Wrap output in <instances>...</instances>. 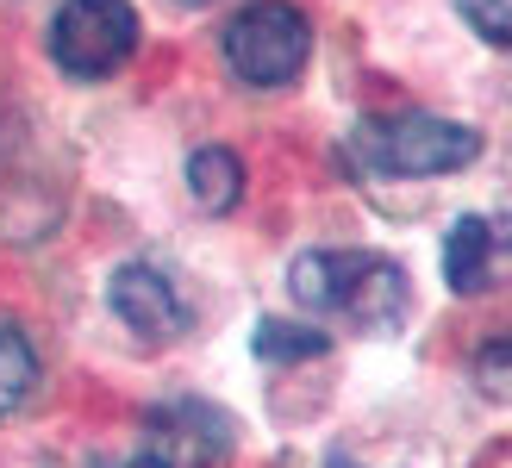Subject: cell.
Returning <instances> with one entry per match:
<instances>
[{"mask_svg": "<svg viewBox=\"0 0 512 468\" xmlns=\"http://www.w3.org/2000/svg\"><path fill=\"white\" fill-rule=\"evenodd\" d=\"M288 288L306 312L338 319L350 331H388L406 312V275L375 250H306L294 256Z\"/></svg>", "mask_w": 512, "mask_h": 468, "instance_id": "obj_1", "label": "cell"}, {"mask_svg": "<svg viewBox=\"0 0 512 468\" xmlns=\"http://www.w3.org/2000/svg\"><path fill=\"white\" fill-rule=\"evenodd\" d=\"M350 156L375 175H450L481 156V138L438 113H381L356 125Z\"/></svg>", "mask_w": 512, "mask_h": 468, "instance_id": "obj_2", "label": "cell"}, {"mask_svg": "<svg viewBox=\"0 0 512 468\" xmlns=\"http://www.w3.org/2000/svg\"><path fill=\"white\" fill-rule=\"evenodd\" d=\"M306 50H313V25L288 0H250L244 13H232L225 25V63H232L238 82L250 88H281L306 69Z\"/></svg>", "mask_w": 512, "mask_h": 468, "instance_id": "obj_3", "label": "cell"}, {"mask_svg": "<svg viewBox=\"0 0 512 468\" xmlns=\"http://www.w3.org/2000/svg\"><path fill=\"white\" fill-rule=\"evenodd\" d=\"M138 44L132 0H63L50 19V57L69 75H113Z\"/></svg>", "mask_w": 512, "mask_h": 468, "instance_id": "obj_4", "label": "cell"}, {"mask_svg": "<svg viewBox=\"0 0 512 468\" xmlns=\"http://www.w3.org/2000/svg\"><path fill=\"white\" fill-rule=\"evenodd\" d=\"M113 312L125 325H132L138 337H150V344H163V337H182L188 331V300L175 294V281L163 269L150 263H125L113 275Z\"/></svg>", "mask_w": 512, "mask_h": 468, "instance_id": "obj_5", "label": "cell"}, {"mask_svg": "<svg viewBox=\"0 0 512 468\" xmlns=\"http://www.w3.org/2000/svg\"><path fill=\"white\" fill-rule=\"evenodd\" d=\"M150 431H175V450H182L194 468H213L225 450H232V425H225V412H213V406H194V400H182V406H163L157 419H150Z\"/></svg>", "mask_w": 512, "mask_h": 468, "instance_id": "obj_6", "label": "cell"}, {"mask_svg": "<svg viewBox=\"0 0 512 468\" xmlns=\"http://www.w3.org/2000/svg\"><path fill=\"white\" fill-rule=\"evenodd\" d=\"M494 269V225L488 219H456L444 238V281L456 294H481Z\"/></svg>", "mask_w": 512, "mask_h": 468, "instance_id": "obj_7", "label": "cell"}, {"mask_svg": "<svg viewBox=\"0 0 512 468\" xmlns=\"http://www.w3.org/2000/svg\"><path fill=\"white\" fill-rule=\"evenodd\" d=\"M188 188H194V206H207V213H232L238 194H244V163L232 150H194L188 163Z\"/></svg>", "mask_w": 512, "mask_h": 468, "instance_id": "obj_8", "label": "cell"}, {"mask_svg": "<svg viewBox=\"0 0 512 468\" xmlns=\"http://www.w3.org/2000/svg\"><path fill=\"white\" fill-rule=\"evenodd\" d=\"M38 394V350L13 319H0V412H19Z\"/></svg>", "mask_w": 512, "mask_h": 468, "instance_id": "obj_9", "label": "cell"}, {"mask_svg": "<svg viewBox=\"0 0 512 468\" xmlns=\"http://www.w3.org/2000/svg\"><path fill=\"white\" fill-rule=\"evenodd\" d=\"M325 350H331V337L313 325L263 319V331H256V356H269V362H306V356H325Z\"/></svg>", "mask_w": 512, "mask_h": 468, "instance_id": "obj_10", "label": "cell"}, {"mask_svg": "<svg viewBox=\"0 0 512 468\" xmlns=\"http://www.w3.org/2000/svg\"><path fill=\"white\" fill-rule=\"evenodd\" d=\"M475 387L488 400H512V337H494V344L475 356Z\"/></svg>", "mask_w": 512, "mask_h": 468, "instance_id": "obj_11", "label": "cell"}, {"mask_svg": "<svg viewBox=\"0 0 512 468\" xmlns=\"http://www.w3.org/2000/svg\"><path fill=\"white\" fill-rule=\"evenodd\" d=\"M456 7H463V19H469L488 44L512 50V0H456Z\"/></svg>", "mask_w": 512, "mask_h": 468, "instance_id": "obj_12", "label": "cell"}, {"mask_svg": "<svg viewBox=\"0 0 512 468\" xmlns=\"http://www.w3.org/2000/svg\"><path fill=\"white\" fill-rule=\"evenodd\" d=\"M113 468H169V462H163L157 450H150V456H132V462H113Z\"/></svg>", "mask_w": 512, "mask_h": 468, "instance_id": "obj_13", "label": "cell"}, {"mask_svg": "<svg viewBox=\"0 0 512 468\" xmlns=\"http://www.w3.org/2000/svg\"><path fill=\"white\" fill-rule=\"evenodd\" d=\"M182 7H213V0H182Z\"/></svg>", "mask_w": 512, "mask_h": 468, "instance_id": "obj_14", "label": "cell"}]
</instances>
